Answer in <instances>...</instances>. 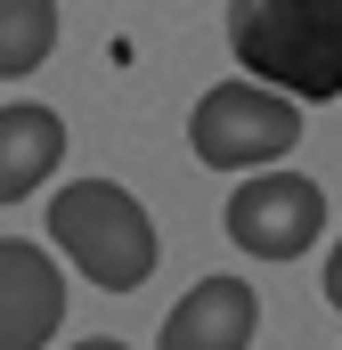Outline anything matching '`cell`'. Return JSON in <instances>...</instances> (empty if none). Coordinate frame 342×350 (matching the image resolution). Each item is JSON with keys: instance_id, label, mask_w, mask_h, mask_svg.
I'll list each match as a JSON object with an SVG mask.
<instances>
[{"instance_id": "6da1fadb", "label": "cell", "mask_w": 342, "mask_h": 350, "mask_svg": "<svg viewBox=\"0 0 342 350\" xmlns=\"http://www.w3.org/2000/svg\"><path fill=\"white\" fill-rule=\"evenodd\" d=\"M228 49L245 82L293 106L342 98V0H228Z\"/></svg>"}, {"instance_id": "7a4b0ae2", "label": "cell", "mask_w": 342, "mask_h": 350, "mask_svg": "<svg viewBox=\"0 0 342 350\" xmlns=\"http://www.w3.org/2000/svg\"><path fill=\"white\" fill-rule=\"evenodd\" d=\"M49 245L82 269L98 293H131V285H147L155 261H163V237H155L147 204L122 179H74V187H57Z\"/></svg>"}, {"instance_id": "3957f363", "label": "cell", "mask_w": 342, "mask_h": 350, "mask_svg": "<svg viewBox=\"0 0 342 350\" xmlns=\"http://www.w3.org/2000/svg\"><path fill=\"white\" fill-rule=\"evenodd\" d=\"M187 147L212 172H269L302 147V106L261 82H212L187 114Z\"/></svg>"}, {"instance_id": "277c9868", "label": "cell", "mask_w": 342, "mask_h": 350, "mask_svg": "<svg viewBox=\"0 0 342 350\" xmlns=\"http://www.w3.org/2000/svg\"><path fill=\"white\" fill-rule=\"evenodd\" d=\"M228 245L237 253H253V261H293V253H310L318 237H326V187L310 172H285V163H269V172H245V187L228 196Z\"/></svg>"}, {"instance_id": "5b68a950", "label": "cell", "mask_w": 342, "mask_h": 350, "mask_svg": "<svg viewBox=\"0 0 342 350\" xmlns=\"http://www.w3.org/2000/svg\"><path fill=\"white\" fill-rule=\"evenodd\" d=\"M66 326V269L25 237H0V350H49Z\"/></svg>"}, {"instance_id": "8992f818", "label": "cell", "mask_w": 342, "mask_h": 350, "mask_svg": "<svg viewBox=\"0 0 342 350\" xmlns=\"http://www.w3.org/2000/svg\"><path fill=\"white\" fill-rule=\"evenodd\" d=\"M253 326H261V301L245 277H196L179 293V310L163 318L155 350H253Z\"/></svg>"}, {"instance_id": "52a82bcc", "label": "cell", "mask_w": 342, "mask_h": 350, "mask_svg": "<svg viewBox=\"0 0 342 350\" xmlns=\"http://www.w3.org/2000/svg\"><path fill=\"white\" fill-rule=\"evenodd\" d=\"M66 163V114L57 106H0V204H25L33 187H49V172Z\"/></svg>"}, {"instance_id": "ba28073f", "label": "cell", "mask_w": 342, "mask_h": 350, "mask_svg": "<svg viewBox=\"0 0 342 350\" xmlns=\"http://www.w3.org/2000/svg\"><path fill=\"white\" fill-rule=\"evenodd\" d=\"M57 49V0H0V82H25Z\"/></svg>"}, {"instance_id": "9c48e42d", "label": "cell", "mask_w": 342, "mask_h": 350, "mask_svg": "<svg viewBox=\"0 0 342 350\" xmlns=\"http://www.w3.org/2000/svg\"><path fill=\"white\" fill-rule=\"evenodd\" d=\"M326 301L342 310V237H334V253H326Z\"/></svg>"}, {"instance_id": "30bf717a", "label": "cell", "mask_w": 342, "mask_h": 350, "mask_svg": "<svg viewBox=\"0 0 342 350\" xmlns=\"http://www.w3.org/2000/svg\"><path fill=\"white\" fill-rule=\"evenodd\" d=\"M74 350H131V342H114V334H90V342H74Z\"/></svg>"}]
</instances>
